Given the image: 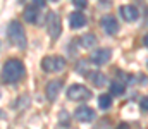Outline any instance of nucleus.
Returning a JSON list of instances; mask_svg holds the SVG:
<instances>
[{
    "mask_svg": "<svg viewBox=\"0 0 148 129\" xmlns=\"http://www.w3.org/2000/svg\"><path fill=\"white\" fill-rule=\"evenodd\" d=\"M7 36H9V40H10V43L14 46L26 48V45H28L26 33H24V29H23V26H21L19 21H10L9 23V26H7Z\"/></svg>",
    "mask_w": 148,
    "mask_h": 129,
    "instance_id": "obj_2",
    "label": "nucleus"
},
{
    "mask_svg": "<svg viewBox=\"0 0 148 129\" xmlns=\"http://www.w3.org/2000/svg\"><path fill=\"white\" fill-rule=\"evenodd\" d=\"M88 76H90L91 83H93L95 86H98V88H100V86H103L105 83H107V78H105L102 72H91V74H88Z\"/></svg>",
    "mask_w": 148,
    "mask_h": 129,
    "instance_id": "obj_15",
    "label": "nucleus"
},
{
    "mask_svg": "<svg viewBox=\"0 0 148 129\" xmlns=\"http://www.w3.org/2000/svg\"><path fill=\"white\" fill-rule=\"evenodd\" d=\"M140 105H141V110H143V112H148V96H145V98L141 100Z\"/></svg>",
    "mask_w": 148,
    "mask_h": 129,
    "instance_id": "obj_19",
    "label": "nucleus"
},
{
    "mask_svg": "<svg viewBox=\"0 0 148 129\" xmlns=\"http://www.w3.org/2000/svg\"><path fill=\"white\" fill-rule=\"evenodd\" d=\"M86 23H88V19H86V16H84L83 12H73V14H71V17H69V24H71V28H73V29L84 28V26H86Z\"/></svg>",
    "mask_w": 148,
    "mask_h": 129,
    "instance_id": "obj_11",
    "label": "nucleus"
},
{
    "mask_svg": "<svg viewBox=\"0 0 148 129\" xmlns=\"http://www.w3.org/2000/svg\"><path fill=\"white\" fill-rule=\"evenodd\" d=\"M124 91H126V85H124L122 81H112L110 83V95L119 96V95H122Z\"/></svg>",
    "mask_w": 148,
    "mask_h": 129,
    "instance_id": "obj_14",
    "label": "nucleus"
},
{
    "mask_svg": "<svg viewBox=\"0 0 148 129\" xmlns=\"http://www.w3.org/2000/svg\"><path fill=\"white\" fill-rule=\"evenodd\" d=\"M110 105H112V95L102 93V95L98 96V107L103 109V110H107V109H110Z\"/></svg>",
    "mask_w": 148,
    "mask_h": 129,
    "instance_id": "obj_16",
    "label": "nucleus"
},
{
    "mask_svg": "<svg viewBox=\"0 0 148 129\" xmlns=\"http://www.w3.org/2000/svg\"><path fill=\"white\" fill-rule=\"evenodd\" d=\"M100 26H102V29L107 35H115L119 31V23H117V19L114 16H110V14H107V16H103L100 19Z\"/></svg>",
    "mask_w": 148,
    "mask_h": 129,
    "instance_id": "obj_6",
    "label": "nucleus"
},
{
    "mask_svg": "<svg viewBox=\"0 0 148 129\" xmlns=\"http://www.w3.org/2000/svg\"><path fill=\"white\" fill-rule=\"evenodd\" d=\"M24 76V64L17 59H9L2 67V81L7 85L17 83Z\"/></svg>",
    "mask_w": 148,
    "mask_h": 129,
    "instance_id": "obj_1",
    "label": "nucleus"
},
{
    "mask_svg": "<svg viewBox=\"0 0 148 129\" xmlns=\"http://www.w3.org/2000/svg\"><path fill=\"white\" fill-rule=\"evenodd\" d=\"M67 96L69 100H74V102H84L91 98V91L83 85H73L67 89Z\"/></svg>",
    "mask_w": 148,
    "mask_h": 129,
    "instance_id": "obj_5",
    "label": "nucleus"
},
{
    "mask_svg": "<svg viewBox=\"0 0 148 129\" xmlns=\"http://www.w3.org/2000/svg\"><path fill=\"white\" fill-rule=\"evenodd\" d=\"M95 129H112V126H110V122L109 121H102L100 124H97V128Z\"/></svg>",
    "mask_w": 148,
    "mask_h": 129,
    "instance_id": "obj_18",
    "label": "nucleus"
},
{
    "mask_svg": "<svg viewBox=\"0 0 148 129\" xmlns=\"http://www.w3.org/2000/svg\"><path fill=\"white\" fill-rule=\"evenodd\" d=\"M119 12H121L122 19L127 21V23H134V21L140 17V12H138V9H136L134 5H122V7L119 9Z\"/></svg>",
    "mask_w": 148,
    "mask_h": 129,
    "instance_id": "obj_9",
    "label": "nucleus"
},
{
    "mask_svg": "<svg viewBox=\"0 0 148 129\" xmlns=\"http://www.w3.org/2000/svg\"><path fill=\"white\" fill-rule=\"evenodd\" d=\"M110 57H112V50L110 48H98V50L93 52V55H91V62L97 64V66H103V64H107V62L110 60Z\"/></svg>",
    "mask_w": 148,
    "mask_h": 129,
    "instance_id": "obj_8",
    "label": "nucleus"
},
{
    "mask_svg": "<svg viewBox=\"0 0 148 129\" xmlns=\"http://www.w3.org/2000/svg\"><path fill=\"white\" fill-rule=\"evenodd\" d=\"M19 2H24V0H19Z\"/></svg>",
    "mask_w": 148,
    "mask_h": 129,
    "instance_id": "obj_23",
    "label": "nucleus"
},
{
    "mask_svg": "<svg viewBox=\"0 0 148 129\" xmlns=\"http://www.w3.org/2000/svg\"><path fill=\"white\" fill-rule=\"evenodd\" d=\"M47 31H48V35H50L52 40H57L59 35H60V31H62V21H60L59 14L53 12V10H50L47 14Z\"/></svg>",
    "mask_w": 148,
    "mask_h": 129,
    "instance_id": "obj_3",
    "label": "nucleus"
},
{
    "mask_svg": "<svg viewBox=\"0 0 148 129\" xmlns=\"http://www.w3.org/2000/svg\"><path fill=\"white\" fill-rule=\"evenodd\" d=\"M74 117H76V121H79V122H91V121L95 119V110H93L91 107L81 105V107L76 109Z\"/></svg>",
    "mask_w": 148,
    "mask_h": 129,
    "instance_id": "obj_7",
    "label": "nucleus"
},
{
    "mask_svg": "<svg viewBox=\"0 0 148 129\" xmlns=\"http://www.w3.org/2000/svg\"><path fill=\"white\" fill-rule=\"evenodd\" d=\"M143 42H145V46H147V48H148V35H147V36H145V40H143Z\"/></svg>",
    "mask_w": 148,
    "mask_h": 129,
    "instance_id": "obj_22",
    "label": "nucleus"
},
{
    "mask_svg": "<svg viewBox=\"0 0 148 129\" xmlns=\"http://www.w3.org/2000/svg\"><path fill=\"white\" fill-rule=\"evenodd\" d=\"M73 3H74V7H77V9H84L88 5L86 0H73Z\"/></svg>",
    "mask_w": 148,
    "mask_h": 129,
    "instance_id": "obj_17",
    "label": "nucleus"
},
{
    "mask_svg": "<svg viewBox=\"0 0 148 129\" xmlns=\"http://www.w3.org/2000/svg\"><path fill=\"white\" fill-rule=\"evenodd\" d=\"M38 7L36 5H28L26 9H24V19L28 21V23H36L38 19Z\"/></svg>",
    "mask_w": 148,
    "mask_h": 129,
    "instance_id": "obj_13",
    "label": "nucleus"
},
{
    "mask_svg": "<svg viewBox=\"0 0 148 129\" xmlns=\"http://www.w3.org/2000/svg\"><path fill=\"white\" fill-rule=\"evenodd\" d=\"M60 81H57V79H53V81H48L47 83V88H45V93H47V98L50 100V102H55L57 100V96H59V93H60Z\"/></svg>",
    "mask_w": 148,
    "mask_h": 129,
    "instance_id": "obj_10",
    "label": "nucleus"
},
{
    "mask_svg": "<svg viewBox=\"0 0 148 129\" xmlns=\"http://www.w3.org/2000/svg\"><path fill=\"white\" fill-rule=\"evenodd\" d=\"M117 129H129V124H127V122H122V124H119Z\"/></svg>",
    "mask_w": 148,
    "mask_h": 129,
    "instance_id": "obj_21",
    "label": "nucleus"
},
{
    "mask_svg": "<svg viewBox=\"0 0 148 129\" xmlns=\"http://www.w3.org/2000/svg\"><path fill=\"white\" fill-rule=\"evenodd\" d=\"M45 2H47V0H33V5H36V7H43Z\"/></svg>",
    "mask_w": 148,
    "mask_h": 129,
    "instance_id": "obj_20",
    "label": "nucleus"
},
{
    "mask_svg": "<svg viewBox=\"0 0 148 129\" xmlns=\"http://www.w3.org/2000/svg\"><path fill=\"white\" fill-rule=\"evenodd\" d=\"M52 2H57V0H52Z\"/></svg>",
    "mask_w": 148,
    "mask_h": 129,
    "instance_id": "obj_24",
    "label": "nucleus"
},
{
    "mask_svg": "<svg viewBox=\"0 0 148 129\" xmlns=\"http://www.w3.org/2000/svg\"><path fill=\"white\" fill-rule=\"evenodd\" d=\"M79 42H81V46L83 48H91V46L97 45V36L93 33H86V35H83L79 38Z\"/></svg>",
    "mask_w": 148,
    "mask_h": 129,
    "instance_id": "obj_12",
    "label": "nucleus"
},
{
    "mask_svg": "<svg viewBox=\"0 0 148 129\" xmlns=\"http://www.w3.org/2000/svg\"><path fill=\"white\" fill-rule=\"evenodd\" d=\"M66 67V59L59 55H50L41 60V69L45 72H60Z\"/></svg>",
    "mask_w": 148,
    "mask_h": 129,
    "instance_id": "obj_4",
    "label": "nucleus"
}]
</instances>
